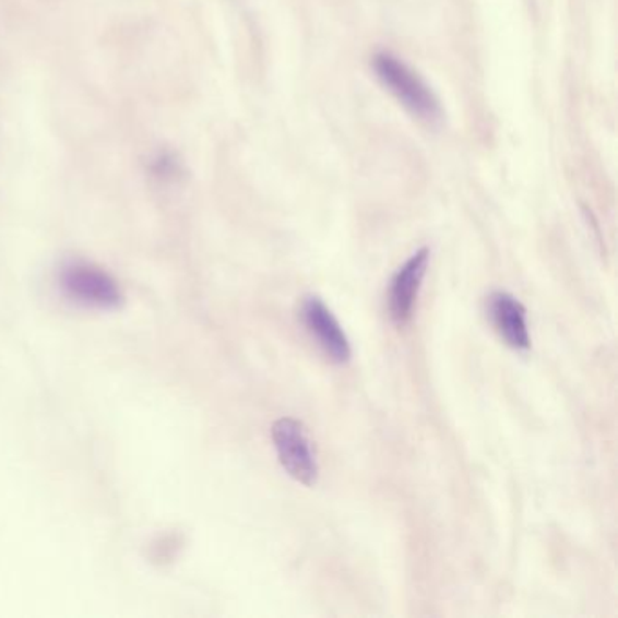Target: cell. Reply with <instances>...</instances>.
<instances>
[{"label": "cell", "instance_id": "1", "mask_svg": "<svg viewBox=\"0 0 618 618\" xmlns=\"http://www.w3.org/2000/svg\"><path fill=\"white\" fill-rule=\"evenodd\" d=\"M373 70L378 73L383 86L414 115L425 122H438L441 118L439 100L432 90L416 71L405 62L395 59L394 55L378 54L373 57Z\"/></svg>", "mask_w": 618, "mask_h": 618}, {"label": "cell", "instance_id": "5", "mask_svg": "<svg viewBox=\"0 0 618 618\" xmlns=\"http://www.w3.org/2000/svg\"><path fill=\"white\" fill-rule=\"evenodd\" d=\"M428 260L430 251L423 247L421 251L406 260L405 265L395 272L394 280L390 283L389 310L397 325H405L412 318L423 277L427 274Z\"/></svg>", "mask_w": 618, "mask_h": 618}, {"label": "cell", "instance_id": "4", "mask_svg": "<svg viewBox=\"0 0 618 618\" xmlns=\"http://www.w3.org/2000/svg\"><path fill=\"white\" fill-rule=\"evenodd\" d=\"M301 320L307 331L316 337L323 353L332 361L347 363L350 359V343L340 321L318 296H307L301 304Z\"/></svg>", "mask_w": 618, "mask_h": 618}, {"label": "cell", "instance_id": "6", "mask_svg": "<svg viewBox=\"0 0 618 618\" xmlns=\"http://www.w3.org/2000/svg\"><path fill=\"white\" fill-rule=\"evenodd\" d=\"M488 314L491 323L499 332V336L515 348V350H528L530 334L526 325V309L512 294L494 293L488 298Z\"/></svg>", "mask_w": 618, "mask_h": 618}, {"label": "cell", "instance_id": "2", "mask_svg": "<svg viewBox=\"0 0 618 618\" xmlns=\"http://www.w3.org/2000/svg\"><path fill=\"white\" fill-rule=\"evenodd\" d=\"M272 439L285 472L301 485L314 486L320 466L304 425L293 417H282L272 427Z\"/></svg>", "mask_w": 618, "mask_h": 618}, {"label": "cell", "instance_id": "3", "mask_svg": "<svg viewBox=\"0 0 618 618\" xmlns=\"http://www.w3.org/2000/svg\"><path fill=\"white\" fill-rule=\"evenodd\" d=\"M60 283L68 298L91 309H118L123 294L106 271L90 263H70L62 269Z\"/></svg>", "mask_w": 618, "mask_h": 618}]
</instances>
